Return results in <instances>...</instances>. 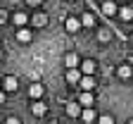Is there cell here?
Segmentation results:
<instances>
[{"instance_id": "obj_8", "label": "cell", "mask_w": 133, "mask_h": 124, "mask_svg": "<svg viewBox=\"0 0 133 124\" xmlns=\"http://www.w3.org/2000/svg\"><path fill=\"white\" fill-rule=\"evenodd\" d=\"M81 72H78V69H66V81H69V84H78L81 81Z\"/></svg>"}, {"instance_id": "obj_13", "label": "cell", "mask_w": 133, "mask_h": 124, "mask_svg": "<svg viewBox=\"0 0 133 124\" xmlns=\"http://www.w3.org/2000/svg\"><path fill=\"white\" fill-rule=\"evenodd\" d=\"M66 115L69 117H81V105L78 103H69L66 105Z\"/></svg>"}, {"instance_id": "obj_3", "label": "cell", "mask_w": 133, "mask_h": 124, "mask_svg": "<svg viewBox=\"0 0 133 124\" xmlns=\"http://www.w3.org/2000/svg\"><path fill=\"white\" fill-rule=\"evenodd\" d=\"M116 12H119L116 3H112V0H105V3H102V14H107V17H114Z\"/></svg>"}, {"instance_id": "obj_10", "label": "cell", "mask_w": 133, "mask_h": 124, "mask_svg": "<svg viewBox=\"0 0 133 124\" xmlns=\"http://www.w3.org/2000/svg\"><path fill=\"white\" fill-rule=\"evenodd\" d=\"M26 22H29V17H26L24 12H14V14H12V24H17V26H24Z\"/></svg>"}, {"instance_id": "obj_5", "label": "cell", "mask_w": 133, "mask_h": 124, "mask_svg": "<svg viewBox=\"0 0 133 124\" xmlns=\"http://www.w3.org/2000/svg\"><path fill=\"white\" fill-rule=\"evenodd\" d=\"M64 29H66V31H69V33H76V31L81 29V22L76 19V17H69V19H66V22H64Z\"/></svg>"}, {"instance_id": "obj_25", "label": "cell", "mask_w": 133, "mask_h": 124, "mask_svg": "<svg viewBox=\"0 0 133 124\" xmlns=\"http://www.w3.org/2000/svg\"><path fill=\"white\" fill-rule=\"evenodd\" d=\"M50 124H59V122H50Z\"/></svg>"}, {"instance_id": "obj_20", "label": "cell", "mask_w": 133, "mask_h": 124, "mask_svg": "<svg viewBox=\"0 0 133 124\" xmlns=\"http://www.w3.org/2000/svg\"><path fill=\"white\" fill-rule=\"evenodd\" d=\"M97 124H114V117L112 115H102V117L97 119Z\"/></svg>"}, {"instance_id": "obj_17", "label": "cell", "mask_w": 133, "mask_h": 124, "mask_svg": "<svg viewBox=\"0 0 133 124\" xmlns=\"http://www.w3.org/2000/svg\"><path fill=\"white\" fill-rule=\"evenodd\" d=\"M116 14H119V17H121L124 22L133 19V10H131V7H119V12H116Z\"/></svg>"}, {"instance_id": "obj_24", "label": "cell", "mask_w": 133, "mask_h": 124, "mask_svg": "<svg viewBox=\"0 0 133 124\" xmlns=\"http://www.w3.org/2000/svg\"><path fill=\"white\" fill-rule=\"evenodd\" d=\"M3 100H5V93H3V91H0V103H3Z\"/></svg>"}, {"instance_id": "obj_1", "label": "cell", "mask_w": 133, "mask_h": 124, "mask_svg": "<svg viewBox=\"0 0 133 124\" xmlns=\"http://www.w3.org/2000/svg\"><path fill=\"white\" fill-rule=\"evenodd\" d=\"M95 69H97V62H95V60H83L78 72H81L83 76H93V74H95Z\"/></svg>"}, {"instance_id": "obj_14", "label": "cell", "mask_w": 133, "mask_h": 124, "mask_svg": "<svg viewBox=\"0 0 133 124\" xmlns=\"http://www.w3.org/2000/svg\"><path fill=\"white\" fill-rule=\"evenodd\" d=\"M81 119L90 124V122H95L97 117H95V112H93V108H86V110H81Z\"/></svg>"}, {"instance_id": "obj_6", "label": "cell", "mask_w": 133, "mask_h": 124, "mask_svg": "<svg viewBox=\"0 0 133 124\" xmlns=\"http://www.w3.org/2000/svg\"><path fill=\"white\" fill-rule=\"evenodd\" d=\"M93 103H95L93 93H81V98H78V105H83V110H86V108H93Z\"/></svg>"}, {"instance_id": "obj_11", "label": "cell", "mask_w": 133, "mask_h": 124, "mask_svg": "<svg viewBox=\"0 0 133 124\" xmlns=\"http://www.w3.org/2000/svg\"><path fill=\"white\" fill-rule=\"evenodd\" d=\"M17 38H19L22 43H29L33 38V33H31V29H19V31H17Z\"/></svg>"}, {"instance_id": "obj_16", "label": "cell", "mask_w": 133, "mask_h": 124, "mask_svg": "<svg viewBox=\"0 0 133 124\" xmlns=\"http://www.w3.org/2000/svg\"><path fill=\"white\" fill-rule=\"evenodd\" d=\"M78 22H81V26H95V17H93L90 12H86V14H83Z\"/></svg>"}, {"instance_id": "obj_4", "label": "cell", "mask_w": 133, "mask_h": 124, "mask_svg": "<svg viewBox=\"0 0 133 124\" xmlns=\"http://www.w3.org/2000/svg\"><path fill=\"white\" fill-rule=\"evenodd\" d=\"M43 96V84H31L29 86V98L31 100H38Z\"/></svg>"}, {"instance_id": "obj_27", "label": "cell", "mask_w": 133, "mask_h": 124, "mask_svg": "<svg viewBox=\"0 0 133 124\" xmlns=\"http://www.w3.org/2000/svg\"><path fill=\"white\" fill-rule=\"evenodd\" d=\"M131 43H133V36H131Z\"/></svg>"}, {"instance_id": "obj_26", "label": "cell", "mask_w": 133, "mask_h": 124, "mask_svg": "<svg viewBox=\"0 0 133 124\" xmlns=\"http://www.w3.org/2000/svg\"><path fill=\"white\" fill-rule=\"evenodd\" d=\"M0 60H3V52H0Z\"/></svg>"}, {"instance_id": "obj_15", "label": "cell", "mask_w": 133, "mask_h": 124, "mask_svg": "<svg viewBox=\"0 0 133 124\" xmlns=\"http://www.w3.org/2000/svg\"><path fill=\"white\" fill-rule=\"evenodd\" d=\"M17 86H19V84H17V76H5V91H17Z\"/></svg>"}, {"instance_id": "obj_2", "label": "cell", "mask_w": 133, "mask_h": 124, "mask_svg": "<svg viewBox=\"0 0 133 124\" xmlns=\"http://www.w3.org/2000/svg\"><path fill=\"white\" fill-rule=\"evenodd\" d=\"M78 86L83 88V93H93V88H95V79H93V76H81Z\"/></svg>"}, {"instance_id": "obj_7", "label": "cell", "mask_w": 133, "mask_h": 124, "mask_svg": "<svg viewBox=\"0 0 133 124\" xmlns=\"http://www.w3.org/2000/svg\"><path fill=\"white\" fill-rule=\"evenodd\" d=\"M31 112H33V115H36V117H43V115L48 112V108H45V105H43L41 100H36V103H33V105H31Z\"/></svg>"}, {"instance_id": "obj_12", "label": "cell", "mask_w": 133, "mask_h": 124, "mask_svg": "<svg viewBox=\"0 0 133 124\" xmlns=\"http://www.w3.org/2000/svg\"><path fill=\"white\" fill-rule=\"evenodd\" d=\"M131 74H133V69L128 64H121L119 69H116V76H119V79H131Z\"/></svg>"}, {"instance_id": "obj_22", "label": "cell", "mask_w": 133, "mask_h": 124, "mask_svg": "<svg viewBox=\"0 0 133 124\" xmlns=\"http://www.w3.org/2000/svg\"><path fill=\"white\" fill-rule=\"evenodd\" d=\"M5 19H7V14H5V10H0V24H3Z\"/></svg>"}, {"instance_id": "obj_21", "label": "cell", "mask_w": 133, "mask_h": 124, "mask_svg": "<svg viewBox=\"0 0 133 124\" xmlns=\"http://www.w3.org/2000/svg\"><path fill=\"white\" fill-rule=\"evenodd\" d=\"M5 124H22V119H19V117H10Z\"/></svg>"}, {"instance_id": "obj_23", "label": "cell", "mask_w": 133, "mask_h": 124, "mask_svg": "<svg viewBox=\"0 0 133 124\" xmlns=\"http://www.w3.org/2000/svg\"><path fill=\"white\" fill-rule=\"evenodd\" d=\"M26 3H29V5H33V7H36V5H41V0H26Z\"/></svg>"}, {"instance_id": "obj_9", "label": "cell", "mask_w": 133, "mask_h": 124, "mask_svg": "<svg viewBox=\"0 0 133 124\" xmlns=\"http://www.w3.org/2000/svg\"><path fill=\"white\" fill-rule=\"evenodd\" d=\"M64 64L69 67V69H78V57L74 55V52H66V57H64Z\"/></svg>"}, {"instance_id": "obj_18", "label": "cell", "mask_w": 133, "mask_h": 124, "mask_svg": "<svg viewBox=\"0 0 133 124\" xmlns=\"http://www.w3.org/2000/svg\"><path fill=\"white\" fill-rule=\"evenodd\" d=\"M97 38H100V41H109V38H112V31H109V29H100V31H97Z\"/></svg>"}, {"instance_id": "obj_28", "label": "cell", "mask_w": 133, "mask_h": 124, "mask_svg": "<svg viewBox=\"0 0 133 124\" xmlns=\"http://www.w3.org/2000/svg\"><path fill=\"white\" fill-rule=\"evenodd\" d=\"M128 124H133V119H131V122H128Z\"/></svg>"}, {"instance_id": "obj_19", "label": "cell", "mask_w": 133, "mask_h": 124, "mask_svg": "<svg viewBox=\"0 0 133 124\" xmlns=\"http://www.w3.org/2000/svg\"><path fill=\"white\" fill-rule=\"evenodd\" d=\"M31 22H33V26H43L48 19H45V14H33V19H31Z\"/></svg>"}]
</instances>
